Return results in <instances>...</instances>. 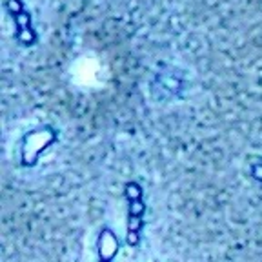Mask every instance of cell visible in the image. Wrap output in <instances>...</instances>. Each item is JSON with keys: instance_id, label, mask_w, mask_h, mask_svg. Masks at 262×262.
Masks as SVG:
<instances>
[{"instance_id": "8", "label": "cell", "mask_w": 262, "mask_h": 262, "mask_svg": "<svg viewBox=\"0 0 262 262\" xmlns=\"http://www.w3.org/2000/svg\"><path fill=\"white\" fill-rule=\"evenodd\" d=\"M251 175H253V178H257V180H260V182H262V162L253 164Z\"/></svg>"}, {"instance_id": "3", "label": "cell", "mask_w": 262, "mask_h": 262, "mask_svg": "<svg viewBox=\"0 0 262 262\" xmlns=\"http://www.w3.org/2000/svg\"><path fill=\"white\" fill-rule=\"evenodd\" d=\"M118 253V239L111 229L104 228L98 235V258L100 262H111Z\"/></svg>"}, {"instance_id": "5", "label": "cell", "mask_w": 262, "mask_h": 262, "mask_svg": "<svg viewBox=\"0 0 262 262\" xmlns=\"http://www.w3.org/2000/svg\"><path fill=\"white\" fill-rule=\"evenodd\" d=\"M146 211V204L141 201H133L129 202V217H142Z\"/></svg>"}, {"instance_id": "1", "label": "cell", "mask_w": 262, "mask_h": 262, "mask_svg": "<svg viewBox=\"0 0 262 262\" xmlns=\"http://www.w3.org/2000/svg\"><path fill=\"white\" fill-rule=\"evenodd\" d=\"M56 139V133L51 127H40V129L29 131L24 137L22 142V164L24 166H33L37 162L38 155L46 150L47 146L53 144Z\"/></svg>"}, {"instance_id": "2", "label": "cell", "mask_w": 262, "mask_h": 262, "mask_svg": "<svg viewBox=\"0 0 262 262\" xmlns=\"http://www.w3.org/2000/svg\"><path fill=\"white\" fill-rule=\"evenodd\" d=\"M8 10H10L11 17H13L15 24H17V40H19L22 46H33L35 40H37V35L31 28V17H29L22 8V2L20 0H8Z\"/></svg>"}, {"instance_id": "4", "label": "cell", "mask_w": 262, "mask_h": 262, "mask_svg": "<svg viewBox=\"0 0 262 262\" xmlns=\"http://www.w3.org/2000/svg\"><path fill=\"white\" fill-rule=\"evenodd\" d=\"M124 193H126L127 201H129V202L141 201V199H142V187L139 186L137 182H127L126 187H124Z\"/></svg>"}, {"instance_id": "7", "label": "cell", "mask_w": 262, "mask_h": 262, "mask_svg": "<svg viewBox=\"0 0 262 262\" xmlns=\"http://www.w3.org/2000/svg\"><path fill=\"white\" fill-rule=\"evenodd\" d=\"M139 240H141V237H139V233H133V231H127L126 242L129 244L131 248H135V246H139Z\"/></svg>"}, {"instance_id": "6", "label": "cell", "mask_w": 262, "mask_h": 262, "mask_svg": "<svg viewBox=\"0 0 262 262\" xmlns=\"http://www.w3.org/2000/svg\"><path fill=\"white\" fill-rule=\"evenodd\" d=\"M141 228H142V217H129V222H127V231L139 233Z\"/></svg>"}]
</instances>
